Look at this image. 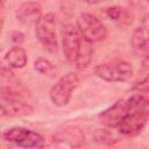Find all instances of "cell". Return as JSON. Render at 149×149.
<instances>
[{
  "label": "cell",
  "mask_w": 149,
  "mask_h": 149,
  "mask_svg": "<svg viewBox=\"0 0 149 149\" xmlns=\"http://www.w3.org/2000/svg\"><path fill=\"white\" fill-rule=\"evenodd\" d=\"M62 47L66 61L78 70L86 69L93 56V47L90 41L81 36L72 23L64 26L62 31Z\"/></svg>",
  "instance_id": "6da1fadb"
},
{
  "label": "cell",
  "mask_w": 149,
  "mask_h": 149,
  "mask_svg": "<svg viewBox=\"0 0 149 149\" xmlns=\"http://www.w3.org/2000/svg\"><path fill=\"white\" fill-rule=\"evenodd\" d=\"M128 111L119 125V132L128 137L137 136L147 126L149 118V100L146 93H134L127 99Z\"/></svg>",
  "instance_id": "7a4b0ae2"
},
{
  "label": "cell",
  "mask_w": 149,
  "mask_h": 149,
  "mask_svg": "<svg viewBox=\"0 0 149 149\" xmlns=\"http://www.w3.org/2000/svg\"><path fill=\"white\" fill-rule=\"evenodd\" d=\"M94 73L98 78L108 83H121L132 78L134 73L133 65L122 59H114L101 63L95 66Z\"/></svg>",
  "instance_id": "3957f363"
},
{
  "label": "cell",
  "mask_w": 149,
  "mask_h": 149,
  "mask_svg": "<svg viewBox=\"0 0 149 149\" xmlns=\"http://www.w3.org/2000/svg\"><path fill=\"white\" fill-rule=\"evenodd\" d=\"M80 80L76 72H68L63 74L56 84L50 88L49 97L54 105L58 107L66 106L72 97V92L78 87Z\"/></svg>",
  "instance_id": "277c9868"
},
{
  "label": "cell",
  "mask_w": 149,
  "mask_h": 149,
  "mask_svg": "<svg viewBox=\"0 0 149 149\" xmlns=\"http://www.w3.org/2000/svg\"><path fill=\"white\" fill-rule=\"evenodd\" d=\"M35 35L40 43L49 52L58 50V42L56 35V16L54 13H47L36 22Z\"/></svg>",
  "instance_id": "5b68a950"
},
{
  "label": "cell",
  "mask_w": 149,
  "mask_h": 149,
  "mask_svg": "<svg viewBox=\"0 0 149 149\" xmlns=\"http://www.w3.org/2000/svg\"><path fill=\"white\" fill-rule=\"evenodd\" d=\"M76 27L81 34V36L85 37L91 43L100 42L107 35V30L104 23L97 16L90 13L79 14V16L77 17Z\"/></svg>",
  "instance_id": "8992f818"
},
{
  "label": "cell",
  "mask_w": 149,
  "mask_h": 149,
  "mask_svg": "<svg viewBox=\"0 0 149 149\" xmlns=\"http://www.w3.org/2000/svg\"><path fill=\"white\" fill-rule=\"evenodd\" d=\"M3 140L23 148H43L44 139L37 132L24 127H12L3 133Z\"/></svg>",
  "instance_id": "52a82bcc"
},
{
  "label": "cell",
  "mask_w": 149,
  "mask_h": 149,
  "mask_svg": "<svg viewBox=\"0 0 149 149\" xmlns=\"http://www.w3.org/2000/svg\"><path fill=\"white\" fill-rule=\"evenodd\" d=\"M33 113V107L23 100L9 95H0V119L21 118Z\"/></svg>",
  "instance_id": "ba28073f"
},
{
  "label": "cell",
  "mask_w": 149,
  "mask_h": 149,
  "mask_svg": "<svg viewBox=\"0 0 149 149\" xmlns=\"http://www.w3.org/2000/svg\"><path fill=\"white\" fill-rule=\"evenodd\" d=\"M128 111L127 100L121 99L114 102L99 114V121L107 128H118Z\"/></svg>",
  "instance_id": "9c48e42d"
},
{
  "label": "cell",
  "mask_w": 149,
  "mask_h": 149,
  "mask_svg": "<svg viewBox=\"0 0 149 149\" xmlns=\"http://www.w3.org/2000/svg\"><path fill=\"white\" fill-rule=\"evenodd\" d=\"M41 16L42 6L37 1H26L21 3L15 10L16 20L24 26H31L34 23L36 24Z\"/></svg>",
  "instance_id": "30bf717a"
},
{
  "label": "cell",
  "mask_w": 149,
  "mask_h": 149,
  "mask_svg": "<svg viewBox=\"0 0 149 149\" xmlns=\"http://www.w3.org/2000/svg\"><path fill=\"white\" fill-rule=\"evenodd\" d=\"M130 43L135 55L146 59L148 56V24L146 20L133 31Z\"/></svg>",
  "instance_id": "8fae6325"
},
{
  "label": "cell",
  "mask_w": 149,
  "mask_h": 149,
  "mask_svg": "<svg viewBox=\"0 0 149 149\" xmlns=\"http://www.w3.org/2000/svg\"><path fill=\"white\" fill-rule=\"evenodd\" d=\"M55 142L63 143L68 147H81L85 143V135L80 128L76 126H68L64 129L59 130L55 135Z\"/></svg>",
  "instance_id": "7c38bea8"
},
{
  "label": "cell",
  "mask_w": 149,
  "mask_h": 149,
  "mask_svg": "<svg viewBox=\"0 0 149 149\" xmlns=\"http://www.w3.org/2000/svg\"><path fill=\"white\" fill-rule=\"evenodd\" d=\"M27 52L21 45H14L6 52L3 57V64L9 69H22L27 65Z\"/></svg>",
  "instance_id": "4fadbf2b"
},
{
  "label": "cell",
  "mask_w": 149,
  "mask_h": 149,
  "mask_svg": "<svg viewBox=\"0 0 149 149\" xmlns=\"http://www.w3.org/2000/svg\"><path fill=\"white\" fill-rule=\"evenodd\" d=\"M34 69L45 76H54L56 72V66L54 63H51L49 59L43 58V57H38L37 59H35L34 62Z\"/></svg>",
  "instance_id": "5bb4252c"
},
{
  "label": "cell",
  "mask_w": 149,
  "mask_h": 149,
  "mask_svg": "<svg viewBox=\"0 0 149 149\" xmlns=\"http://www.w3.org/2000/svg\"><path fill=\"white\" fill-rule=\"evenodd\" d=\"M105 13L113 21H122L125 19V16H126L125 9L121 8V7H119V6L107 7V8H105Z\"/></svg>",
  "instance_id": "9a60e30c"
},
{
  "label": "cell",
  "mask_w": 149,
  "mask_h": 149,
  "mask_svg": "<svg viewBox=\"0 0 149 149\" xmlns=\"http://www.w3.org/2000/svg\"><path fill=\"white\" fill-rule=\"evenodd\" d=\"M94 137L98 142H101V143H108V144H113L114 142L118 141L116 137H114L108 130L106 129H98L95 133H94Z\"/></svg>",
  "instance_id": "2e32d148"
},
{
  "label": "cell",
  "mask_w": 149,
  "mask_h": 149,
  "mask_svg": "<svg viewBox=\"0 0 149 149\" xmlns=\"http://www.w3.org/2000/svg\"><path fill=\"white\" fill-rule=\"evenodd\" d=\"M12 40H13V42L16 44V45H21V43H22V41H23V34L21 33V31H14L13 33V35H12Z\"/></svg>",
  "instance_id": "e0dca14e"
},
{
  "label": "cell",
  "mask_w": 149,
  "mask_h": 149,
  "mask_svg": "<svg viewBox=\"0 0 149 149\" xmlns=\"http://www.w3.org/2000/svg\"><path fill=\"white\" fill-rule=\"evenodd\" d=\"M78 1H81V2H85V3H88V5H95V3L101 2L102 0H78Z\"/></svg>",
  "instance_id": "ac0fdd59"
}]
</instances>
